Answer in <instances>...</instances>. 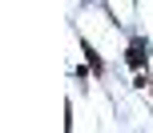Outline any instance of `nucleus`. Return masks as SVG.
Segmentation results:
<instances>
[{
	"label": "nucleus",
	"instance_id": "obj_1",
	"mask_svg": "<svg viewBox=\"0 0 153 133\" xmlns=\"http://www.w3.org/2000/svg\"><path fill=\"white\" fill-rule=\"evenodd\" d=\"M129 65H145V45H141V40L129 45Z\"/></svg>",
	"mask_w": 153,
	"mask_h": 133
}]
</instances>
